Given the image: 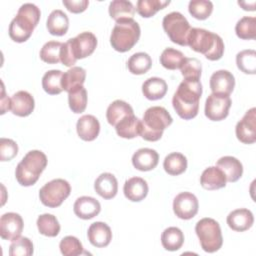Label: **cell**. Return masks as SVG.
<instances>
[{"instance_id":"obj_20","label":"cell","mask_w":256,"mask_h":256,"mask_svg":"<svg viewBox=\"0 0 256 256\" xmlns=\"http://www.w3.org/2000/svg\"><path fill=\"white\" fill-rule=\"evenodd\" d=\"M78 136L84 141H93L97 138L100 132V123L93 115H83L76 124Z\"/></svg>"},{"instance_id":"obj_48","label":"cell","mask_w":256,"mask_h":256,"mask_svg":"<svg viewBox=\"0 0 256 256\" xmlns=\"http://www.w3.org/2000/svg\"><path fill=\"white\" fill-rule=\"evenodd\" d=\"M63 5L71 13H81L85 11L89 5L88 0H63Z\"/></svg>"},{"instance_id":"obj_3","label":"cell","mask_w":256,"mask_h":256,"mask_svg":"<svg viewBox=\"0 0 256 256\" xmlns=\"http://www.w3.org/2000/svg\"><path fill=\"white\" fill-rule=\"evenodd\" d=\"M187 45L195 52L202 53L210 61L219 60L224 53L222 38L213 32L202 28H191Z\"/></svg>"},{"instance_id":"obj_43","label":"cell","mask_w":256,"mask_h":256,"mask_svg":"<svg viewBox=\"0 0 256 256\" xmlns=\"http://www.w3.org/2000/svg\"><path fill=\"white\" fill-rule=\"evenodd\" d=\"M62 43L59 41H48L40 50V59L48 64H57L60 62V51Z\"/></svg>"},{"instance_id":"obj_2","label":"cell","mask_w":256,"mask_h":256,"mask_svg":"<svg viewBox=\"0 0 256 256\" xmlns=\"http://www.w3.org/2000/svg\"><path fill=\"white\" fill-rule=\"evenodd\" d=\"M40 9L32 3H25L20 6L17 15L12 19L9 25V36L17 42L27 41L33 33L34 28L40 20Z\"/></svg>"},{"instance_id":"obj_22","label":"cell","mask_w":256,"mask_h":256,"mask_svg":"<svg viewBox=\"0 0 256 256\" xmlns=\"http://www.w3.org/2000/svg\"><path fill=\"white\" fill-rule=\"evenodd\" d=\"M96 193L104 199H112L118 192V182L116 177L111 173L100 174L94 183Z\"/></svg>"},{"instance_id":"obj_5","label":"cell","mask_w":256,"mask_h":256,"mask_svg":"<svg viewBox=\"0 0 256 256\" xmlns=\"http://www.w3.org/2000/svg\"><path fill=\"white\" fill-rule=\"evenodd\" d=\"M46 166L47 157L42 151H29L16 167L15 177L17 182L25 187L34 185Z\"/></svg>"},{"instance_id":"obj_32","label":"cell","mask_w":256,"mask_h":256,"mask_svg":"<svg viewBox=\"0 0 256 256\" xmlns=\"http://www.w3.org/2000/svg\"><path fill=\"white\" fill-rule=\"evenodd\" d=\"M161 243L164 249L168 251H177L184 243V234L177 227H168L162 232Z\"/></svg>"},{"instance_id":"obj_11","label":"cell","mask_w":256,"mask_h":256,"mask_svg":"<svg viewBox=\"0 0 256 256\" xmlns=\"http://www.w3.org/2000/svg\"><path fill=\"white\" fill-rule=\"evenodd\" d=\"M66 43L73 57L78 60L86 58L94 52L97 46V38L93 33L85 31L74 38L68 39Z\"/></svg>"},{"instance_id":"obj_12","label":"cell","mask_w":256,"mask_h":256,"mask_svg":"<svg viewBox=\"0 0 256 256\" xmlns=\"http://www.w3.org/2000/svg\"><path fill=\"white\" fill-rule=\"evenodd\" d=\"M199 208L197 197L191 192L179 193L173 201V211L175 215L183 220L193 218Z\"/></svg>"},{"instance_id":"obj_9","label":"cell","mask_w":256,"mask_h":256,"mask_svg":"<svg viewBox=\"0 0 256 256\" xmlns=\"http://www.w3.org/2000/svg\"><path fill=\"white\" fill-rule=\"evenodd\" d=\"M71 187L68 181L64 179H53L46 183L39 190V198L43 205L49 208L60 206L70 195Z\"/></svg>"},{"instance_id":"obj_34","label":"cell","mask_w":256,"mask_h":256,"mask_svg":"<svg viewBox=\"0 0 256 256\" xmlns=\"http://www.w3.org/2000/svg\"><path fill=\"white\" fill-rule=\"evenodd\" d=\"M152 66L151 57L145 52L133 54L127 61L128 70L134 75H142L148 72Z\"/></svg>"},{"instance_id":"obj_18","label":"cell","mask_w":256,"mask_h":256,"mask_svg":"<svg viewBox=\"0 0 256 256\" xmlns=\"http://www.w3.org/2000/svg\"><path fill=\"white\" fill-rule=\"evenodd\" d=\"M74 213L77 217L88 220L97 216L101 211L99 201L90 196H82L77 198L73 206Z\"/></svg>"},{"instance_id":"obj_29","label":"cell","mask_w":256,"mask_h":256,"mask_svg":"<svg viewBox=\"0 0 256 256\" xmlns=\"http://www.w3.org/2000/svg\"><path fill=\"white\" fill-rule=\"evenodd\" d=\"M141 127V120L134 114L126 116L115 126L118 136L125 139H132L139 135Z\"/></svg>"},{"instance_id":"obj_38","label":"cell","mask_w":256,"mask_h":256,"mask_svg":"<svg viewBox=\"0 0 256 256\" xmlns=\"http://www.w3.org/2000/svg\"><path fill=\"white\" fill-rule=\"evenodd\" d=\"M184 59H185V56L181 51L169 47L164 49L163 52L161 53L160 63L166 69L176 70V69H180Z\"/></svg>"},{"instance_id":"obj_26","label":"cell","mask_w":256,"mask_h":256,"mask_svg":"<svg viewBox=\"0 0 256 256\" xmlns=\"http://www.w3.org/2000/svg\"><path fill=\"white\" fill-rule=\"evenodd\" d=\"M46 26L51 35L63 36L67 33L69 28L68 16L62 10H53L47 18Z\"/></svg>"},{"instance_id":"obj_23","label":"cell","mask_w":256,"mask_h":256,"mask_svg":"<svg viewBox=\"0 0 256 256\" xmlns=\"http://www.w3.org/2000/svg\"><path fill=\"white\" fill-rule=\"evenodd\" d=\"M123 192L128 200L132 202H139L147 196L148 184L141 177H132L125 181Z\"/></svg>"},{"instance_id":"obj_17","label":"cell","mask_w":256,"mask_h":256,"mask_svg":"<svg viewBox=\"0 0 256 256\" xmlns=\"http://www.w3.org/2000/svg\"><path fill=\"white\" fill-rule=\"evenodd\" d=\"M89 242L98 248H103L109 245L112 240V231L110 227L104 222L92 223L87 232Z\"/></svg>"},{"instance_id":"obj_25","label":"cell","mask_w":256,"mask_h":256,"mask_svg":"<svg viewBox=\"0 0 256 256\" xmlns=\"http://www.w3.org/2000/svg\"><path fill=\"white\" fill-rule=\"evenodd\" d=\"M216 166L224 173L228 182L238 181L243 174L242 163L237 158L232 156L221 157L217 161Z\"/></svg>"},{"instance_id":"obj_4","label":"cell","mask_w":256,"mask_h":256,"mask_svg":"<svg viewBox=\"0 0 256 256\" xmlns=\"http://www.w3.org/2000/svg\"><path fill=\"white\" fill-rule=\"evenodd\" d=\"M173 119L170 113L161 106H152L148 108L141 120L139 135L146 141H158L163 131L172 124Z\"/></svg>"},{"instance_id":"obj_7","label":"cell","mask_w":256,"mask_h":256,"mask_svg":"<svg viewBox=\"0 0 256 256\" xmlns=\"http://www.w3.org/2000/svg\"><path fill=\"white\" fill-rule=\"evenodd\" d=\"M195 232L200 245L205 252L214 253L223 244V237L219 223L212 218H202L196 223Z\"/></svg>"},{"instance_id":"obj_39","label":"cell","mask_w":256,"mask_h":256,"mask_svg":"<svg viewBox=\"0 0 256 256\" xmlns=\"http://www.w3.org/2000/svg\"><path fill=\"white\" fill-rule=\"evenodd\" d=\"M236 35L243 40H252L256 37V18L242 17L235 26Z\"/></svg>"},{"instance_id":"obj_41","label":"cell","mask_w":256,"mask_h":256,"mask_svg":"<svg viewBox=\"0 0 256 256\" xmlns=\"http://www.w3.org/2000/svg\"><path fill=\"white\" fill-rule=\"evenodd\" d=\"M169 4L170 1L163 0H139L136 5V10L140 16L149 18Z\"/></svg>"},{"instance_id":"obj_45","label":"cell","mask_w":256,"mask_h":256,"mask_svg":"<svg viewBox=\"0 0 256 256\" xmlns=\"http://www.w3.org/2000/svg\"><path fill=\"white\" fill-rule=\"evenodd\" d=\"M33 243L27 237H18L9 247L10 256H30L33 254Z\"/></svg>"},{"instance_id":"obj_15","label":"cell","mask_w":256,"mask_h":256,"mask_svg":"<svg viewBox=\"0 0 256 256\" xmlns=\"http://www.w3.org/2000/svg\"><path fill=\"white\" fill-rule=\"evenodd\" d=\"M235 86L233 74L227 70H218L210 77V89L212 93L230 95Z\"/></svg>"},{"instance_id":"obj_40","label":"cell","mask_w":256,"mask_h":256,"mask_svg":"<svg viewBox=\"0 0 256 256\" xmlns=\"http://www.w3.org/2000/svg\"><path fill=\"white\" fill-rule=\"evenodd\" d=\"M68 103L72 112L79 114L85 111L87 106V91L80 86L68 93Z\"/></svg>"},{"instance_id":"obj_13","label":"cell","mask_w":256,"mask_h":256,"mask_svg":"<svg viewBox=\"0 0 256 256\" xmlns=\"http://www.w3.org/2000/svg\"><path fill=\"white\" fill-rule=\"evenodd\" d=\"M235 133L237 139L244 144H252L256 141V109H249L242 119L236 124Z\"/></svg>"},{"instance_id":"obj_8","label":"cell","mask_w":256,"mask_h":256,"mask_svg":"<svg viewBox=\"0 0 256 256\" xmlns=\"http://www.w3.org/2000/svg\"><path fill=\"white\" fill-rule=\"evenodd\" d=\"M163 29L173 43L187 46V38L191 30L188 20L180 12H171L164 16Z\"/></svg>"},{"instance_id":"obj_42","label":"cell","mask_w":256,"mask_h":256,"mask_svg":"<svg viewBox=\"0 0 256 256\" xmlns=\"http://www.w3.org/2000/svg\"><path fill=\"white\" fill-rule=\"evenodd\" d=\"M180 71L182 76L184 77V80L200 81L199 79L201 77V72H202L201 62L197 58L185 57L180 67Z\"/></svg>"},{"instance_id":"obj_27","label":"cell","mask_w":256,"mask_h":256,"mask_svg":"<svg viewBox=\"0 0 256 256\" xmlns=\"http://www.w3.org/2000/svg\"><path fill=\"white\" fill-rule=\"evenodd\" d=\"M167 83L159 77H150L142 84V93L149 100L162 99L167 93Z\"/></svg>"},{"instance_id":"obj_44","label":"cell","mask_w":256,"mask_h":256,"mask_svg":"<svg viewBox=\"0 0 256 256\" xmlns=\"http://www.w3.org/2000/svg\"><path fill=\"white\" fill-rule=\"evenodd\" d=\"M188 11L195 19L205 20L213 11V3L208 0H192L189 2Z\"/></svg>"},{"instance_id":"obj_47","label":"cell","mask_w":256,"mask_h":256,"mask_svg":"<svg viewBox=\"0 0 256 256\" xmlns=\"http://www.w3.org/2000/svg\"><path fill=\"white\" fill-rule=\"evenodd\" d=\"M18 153V145L12 139L1 138L0 139V160L10 161Z\"/></svg>"},{"instance_id":"obj_21","label":"cell","mask_w":256,"mask_h":256,"mask_svg":"<svg viewBox=\"0 0 256 256\" xmlns=\"http://www.w3.org/2000/svg\"><path fill=\"white\" fill-rule=\"evenodd\" d=\"M159 162L158 153L151 148L138 149L132 156V164L139 171L153 170Z\"/></svg>"},{"instance_id":"obj_28","label":"cell","mask_w":256,"mask_h":256,"mask_svg":"<svg viewBox=\"0 0 256 256\" xmlns=\"http://www.w3.org/2000/svg\"><path fill=\"white\" fill-rule=\"evenodd\" d=\"M133 114L134 111L130 104L123 100H115L108 106L106 111V118L108 123L111 126L115 127L116 124L120 122L123 118Z\"/></svg>"},{"instance_id":"obj_37","label":"cell","mask_w":256,"mask_h":256,"mask_svg":"<svg viewBox=\"0 0 256 256\" xmlns=\"http://www.w3.org/2000/svg\"><path fill=\"white\" fill-rule=\"evenodd\" d=\"M236 64L239 70L245 74L256 73V52L252 49L242 50L236 55Z\"/></svg>"},{"instance_id":"obj_31","label":"cell","mask_w":256,"mask_h":256,"mask_svg":"<svg viewBox=\"0 0 256 256\" xmlns=\"http://www.w3.org/2000/svg\"><path fill=\"white\" fill-rule=\"evenodd\" d=\"M135 11L133 4L128 0H114L109 4V15L116 22L133 19Z\"/></svg>"},{"instance_id":"obj_46","label":"cell","mask_w":256,"mask_h":256,"mask_svg":"<svg viewBox=\"0 0 256 256\" xmlns=\"http://www.w3.org/2000/svg\"><path fill=\"white\" fill-rule=\"evenodd\" d=\"M59 248L64 256H76L83 253L82 243L75 236H66L61 239Z\"/></svg>"},{"instance_id":"obj_1","label":"cell","mask_w":256,"mask_h":256,"mask_svg":"<svg viewBox=\"0 0 256 256\" xmlns=\"http://www.w3.org/2000/svg\"><path fill=\"white\" fill-rule=\"evenodd\" d=\"M201 95L202 84L200 81L183 80L172 98V105L178 116L184 120L196 117Z\"/></svg>"},{"instance_id":"obj_10","label":"cell","mask_w":256,"mask_h":256,"mask_svg":"<svg viewBox=\"0 0 256 256\" xmlns=\"http://www.w3.org/2000/svg\"><path fill=\"white\" fill-rule=\"evenodd\" d=\"M231 104L230 96L212 93L205 102V116L212 121H221L228 116Z\"/></svg>"},{"instance_id":"obj_19","label":"cell","mask_w":256,"mask_h":256,"mask_svg":"<svg viewBox=\"0 0 256 256\" xmlns=\"http://www.w3.org/2000/svg\"><path fill=\"white\" fill-rule=\"evenodd\" d=\"M228 226L237 232H243L250 229L254 223V216L249 209L240 208L233 210L227 216Z\"/></svg>"},{"instance_id":"obj_16","label":"cell","mask_w":256,"mask_h":256,"mask_svg":"<svg viewBox=\"0 0 256 256\" xmlns=\"http://www.w3.org/2000/svg\"><path fill=\"white\" fill-rule=\"evenodd\" d=\"M34 107V98L27 91H18L11 97L10 110L16 116L26 117L33 112Z\"/></svg>"},{"instance_id":"obj_24","label":"cell","mask_w":256,"mask_h":256,"mask_svg":"<svg viewBox=\"0 0 256 256\" xmlns=\"http://www.w3.org/2000/svg\"><path fill=\"white\" fill-rule=\"evenodd\" d=\"M226 177L217 166L206 168L200 177V184L206 190H218L226 186Z\"/></svg>"},{"instance_id":"obj_6","label":"cell","mask_w":256,"mask_h":256,"mask_svg":"<svg viewBox=\"0 0 256 256\" xmlns=\"http://www.w3.org/2000/svg\"><path fill=\"white\" fill-rule=\"evenodd\" d=\"M140 34V26L134 19L120 20L111 32L110 44L118 52H127L138 42Z\"/></svg>"},{"instance_id":"obj_35","label":"cell","mask_w":256,"mask_h":256,"mask_svg":"<svg viewBox=\"0 0 256 256\" xmlns=\"http://www.w3.org/2000/svg\"><path fill=\"white\" fill-rule=\"evenodd\" d=\"M61 70H49L42 77V87L50 95H57L63 91Z\"/></svg>"},{"instance_id":"obj_36","label":"cell","mask_w":256,"mask_h":256,"mask_svg":"<svg viewBox=\"0 0 256 256\" xmlns=\"http://www.w3.org/2000/svg\"><path fill=\"white\" fill-rule=\"evenodd\" d=\"M37 228L40 234L47 237H56L60 232V224L56 216L52 214H42L37 218Z\"/></svg>"},{"instance_id":"obj_30","label":"cell","mask_w":256,"mask_h":256,"mask_svg":"<svg viewBox=\"0 0 256 256\" xmlns=\"http://www.w3.org/2000/svg\"><path fill=\"white\" fill-rule=\"evenodd\" d=\"M86 79V71L79 66H73L63 73L62 87L66 92H70L80 86H83Z\"/></svg>"},{"instance_id":"obj_33","label":"cell","mask_w":256,"mask_h":256,"mask_svg":"<svg viewBox=\"0 0 256 256\" xmlns=\"http://www.w3.org/2000/svg\"><path fill=\"white\" fill-rule=\"evenodd\" d=\"M163 168L169 175H180L184 173L187 168V159L182 153L172 152L165 157Z\"/></svg>"},{"instance_id":"obj_14","label":"cell","mask_w":256,"mask_h":256,"mask_svg":"<svg viewBox=\"0 0 256 256\" xmlns=\"http://www.w3.org/2000/svg\"><path fill=\"white\" fill-rule=\"evenodd\" d=\"M23 227V219L18 213L8 212L0 218V236L4 240L13 241L20 237Z\"/></svg>"}]
</instances>
